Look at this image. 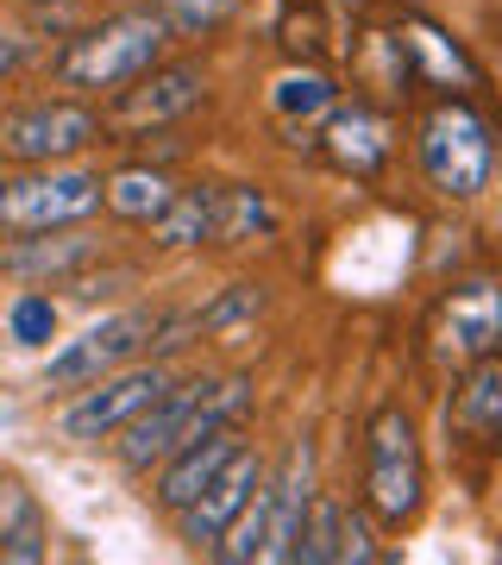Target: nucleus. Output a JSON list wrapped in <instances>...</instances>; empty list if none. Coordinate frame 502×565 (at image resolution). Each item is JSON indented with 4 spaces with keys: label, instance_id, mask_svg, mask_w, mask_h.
Listing matches in <instances>:
<instances>
[{
    "label": "nucleus",
    "instance_id": "f257e3e1",
    "mask_svg": "<svg viewBox=\"0 0 502 565\" xmlns=\"http://www.w3.org/2000/svg\"><path fill=\"white\" fill-rule=\"evenodd\" d=\"M252 415V377H182L158 396V403L132 415V422L114 434V459L126 471H151L163 465L177 446L207 440L221 427H239Z\"/></svg>",
    "mask_w": 502,
    "mask_h": 565
},
{
    "label": "nucleus",
    "instance_id": "f03ea898",
    "mask_svg": "<svg viewBox=\"0 0 502 565\" xmlns=\"http://www.w3.org/2000/svg\"><path fill=\"white\" fill-rule=\"evenodd\" d=\"M427 503V465H421V440L402 403H383L364 427V509L371 522L402 534V527L421 515Z\"/></svg>",
    "mask_w": 502,
    "mask_h": 565
},
{
    "label": "nucleus",
    "instance_id": "7ed1b4c3",
    "mask_svg": "<svg viewBox=\"0 0 502 565\" xmlns=\"http://www.w3.org/2000/svg\"><path fill=\"white\" fill-rule=\"evenodd\" d=\"M170 39L177 32L163 25L158 7H132V13H114V20L88 25L82 39H70V51L57 57V76L70 88H126L132 76L158 70Z\"/></svg>",
    "mask_w": 502,
    "mask_h": 565
},
{
    "label": "nucleus",
    "instance_id": "20e7f679",
    "mask_svg": "<svg viewBox=\"0 0 502 565\" xmlns=\"http://www.w3.org/2000/svg\"><path fill=\"white\" fill-rule=\"evenodd\" d=\"M421 170L446 202H471L496 177V132L471 102H440L421 120Z\"/></svg>",
    "mask_w": 502,
    "mask_h": 565
},
{
    "label": "nucleus",
    "instance_id": "39448f33",
    "mask_svg": "<svg viewBox=\"0 0 502 565\" xmlns=\"http://www.w3.org/2000/svg\"><path fill=\"white\" fill-rule=\"evenodd\" d=\"M100 214V170L76 163H25L20 177H0V226L7 233H51Z\"/></svg>",
    "mask_w": 502,
    "mask_h": 565
},
{
    "label": "nucleus",
    "instance_id": "423d86ee",
    "mask_svg": "<svg viewBox=\"0 0 502 565\" xmlns=\"http://www.w3.org/2000/svg\"><path fill=\"white\" fill-rule=\"evenodd\" d=\"M177 384L170 377V364L163 359H132L120 364V371H107V377H95V384H82L76 390V403L57 415L63 427V440H76V446H100V440H114L132 415H145V408L158 403L163 390Z\"/></svg>",
    "mask_w": 502,
    "mask_h": 565
},
{
    "label": "nucleus",
    "instance_id": "0eeeda50",
    "mask_svg": "<svg viewBox=\"0 0 502 565\" xmlns=\"http://www.w3.org/2000/svg\"><path fill=\"white\" fill-rule=\"evenodd\" d=\"M163 333V315L158 308H120V315H100L95 327H82L76 340H63V352H51L44 364V384L51 390H82L132 364L139 352H151V340Z\"/></svg>",
    "mask_w": 502,
    "mask_h": 565
},
{
    "label": "nucleus",
    "instance_id": "6e6552de",
    "mask_svg": "<svg viewBox=\"0 0 502 565\" xmlns=\"http://www.w3.org/2000/svg\"><path fill=\"white\" fill-rule=\"evenodd\" d=\"M100 139H107V126L82 102H39L0 120V158L13 163H76Z\"/></svg>",
    "mask_w": 502,
    "mask_h": 565
},
{
    "label": "nucleus",
    "instance_id": "1a4fd4ad",
    "mask_svg": "<svg viewBox=\"0 0 502 565\" xmlns=\"http://www.w3.org/2000/svg\"><path fill=\"white\" fill-rule=\"evenodd\" d=\"M120 102L100 114L107 132H158V126H177L182 114H195L207 102V70L201 63H158L132 76L126 88H114Z\"/></svg>",
    "mask_w": 502,
    "mask_h": 565
},
{
    "label": "nucleus",
    "instance_id": "9d476101",
    "mask_svg": "<svg viewBox=\"0 0 502 565\" xmlns=\"http://www.w3.org/2000/svg\"><path fill=\"white\" fill-rule=\"evenodd\" d=\"M264 484V459L252 452V446H239L233 459L214 471V484L201 490L189 509H177V534H182V546H195V553H214L221 546V534L233 522H239V509L252 503V490Z\"/></svg>",
    "mask_w": 502,
    "mask_h": 565
},
{
    "label": "nucleus",
    "instance_id": "9b49d317",
    "mask_svg": "<svg viewBox=\"0 0 502 565\" xmlns=\"http://www.w3.org/2000/svg\"><path fill=\"white\" fill-rule=\"evenodd\" d=\"M502 345V289L496 282H459L452 296L440 302V352L446 364H471L483 352H496Z\"/></svg>",
    "mask_w": 502,
    "mask_h": 565
},
{
    "label": "nucleus",
    "instance_id": "f8f14e48",
    "mask_svg": "<svg viewBox=\"0 0 502 565\" xmlns=\"http://www.w3.org/2000/svg\"><path fill=\"white\" fill-rule=\"evenodd\" d=\"M95 258H100V239L88 233V221H82V226H51V233H20V245L0 264L25 282H70Z\"/></svg>",
    "mask_w": 502,
    "mask_h": 565
},
{
    "label": "nucleus",
    "instance_id": "ddd939ff",
    "mask_svg": "<svg viewBox=\"0 0 502 565\" xmlns=\"http://www.w3.org/2000/svg\"><path fill=\"white\" fill-rule=\"evenodd\" d=\"M239 434L233 427H221V434H207V440H189V446H177L170 459L158 465V484H151V503L163 509V515H177V509H189L201 497V490L214 484V471H221L233 452H239Z\"/></svg>",
    "mask_w": 502,
    "mask_h": 565
},
{
    "label": "nucleus",
    "instance_id": "4468645a",
    "mask_svg": "<svg viewBox=\"0 0 502 565\" xmlns=\"http://www.w3.org/2000/svg\"><path fill=\"white\" fill-rule=\"evenodd\" d=\"M446 422L459 427L471 446H490V452L502 446V345L464 364L459 390L446 403Z\"/></svg>",
    "mask_w": 502,
    "mask_h": 565
},
{
    "label": "nucleus",
    "instance_id": "2eb2a0df",
    "mask_svg": "<svg viewBox=\"0 0 502 565\" xmlns=\"http://www.w3.org/2000/svg\"><path fill=\"white\" fill-rule=\"evenodd\" d=\"M327 158L340 163V170H352V177H377L383 158H389V126H383V114H371L364 102L340 107L333 102V120H327Z\"/></svg>",
    "mask_w": 502,
    "mask_h": 565
},
{
    "label": "nucleus",
    "instance_id": "dca6fc26",
    "mask_svg": "<svg viewBox=\"0 0 502 565\" xmlns=\"http://www.w3.org/2000/svg\"><path fill=\"white\" fill-rule=\"evenodd\" d=\"M214 214H221V182H189L170 195L158 221H151V245L158 252H195L214 245Z\"/></svg>",
    "mask_w": 502,
    "mask_h": 565
},
{
    "label": "nucleus",
    "instance_id": "f3484780",
    "mask_svg": "<svg viewBox=\"0 0 502 565\" xmlns=\"http://www.w3.org/2000/svg\"><path fill=\"white\" fill-rule=\"evenodd\" d=\"M51 553V522H44L39 497L25 484H0V559L7 565H39Z\"/></svg>",
    "mask_w": 502,
    "mask_h": 565
},
{
    "label": "nucleus",
    "instance_id": "a211bd4d",
    "mask_svg": "<svg viewBox=\"0 0 502 565\" xmlns=\"http://www.w3.org/2000/svg\"><path fill=\"white\" fill-rule=\"evenodd\" d=\"M170 195H177V182L163 177V170H151V163H126L114 177H100V207L132 226H151L170 207Z\"/></svg>",
    "mask_w": 502,
    "mask_h": 565
},
{
    "label": "nucleus",
    "instance_id": "6ab92c4d",
    "mask_svg": "<svg viewBox=\"0 0 502 565\" xmlns=\"http://www.w3.org/2000/svg\"><path fill=\"white\" fill-rule=\"evenodd\" d=\"M277 233V207L264 189L245 182H221V214H214V245H245V239H270Z\"/></svg>",
    "mask_w": 502,
    "mask_h": 565
},
{
    "label": "nucleus",
    "instance_id": "aec40b11",
    "mask_svg": "<svg viewBox=\"0 0 502 565\" xmlns=\"http://www.w3.org/2000/svg\"><path fill=\"white\" fill-rule=\"evenodd\" d=\"M296 565H345V503L314 490L308 515H301V541H296Z\"/></svg>",
    "mask_w": 502,
    "mask_h": 565
},
{
    "label": "nucleus",
    "instance_id": "412c9836",
    "mask_svg": "<svg viewBox=\"0 0 502 565\" xmlns=\"http://www.w3.org/2000/svg\"><path fill=\"white\" fill-rule=\"evenodd\" d=\"M258 308H264V289H258V282H226L221 302L201 308L195 321H189V333H221V327H239V321H252Z\"/></svg>",
    "mask_w": 502,
    "mask_h": 565
},
{
    "label": "nucleus",
    "instance_id": "4be33fe9",
    "mask_svg": "<svg viewBox=\"0 0 502 565\" xmlns=\"http://www.w3.org/2000/svg\"><path fill=\"white\" fill-rule=\"evenodd\" d=\"M270 102H277L282 120H296V114L308 120V114H333V102H340V95H333V82H327V76H282Z\"/></svg>",
    "mask_w": 502,
    "mask_h": 565
},
{
    "label": "nucleus",
    "instance_id": "5701e85b",
    "mask_svg": "<svg viewBox=\"0 0 502 565\" xmlns=\"http://www.w3.org/2000/svg\"><path fill=\"white\" fill-rule=\"evenodd\" d=\"M239 0H158V13H163V25L177 32V39H195V32H214V25L233 13Z\"/></svg>",
    "mask_w": 502,
    "mask_h": 565
},
{
    "label": "nucleus",
    "instance_id": "b1692460",
    "mask_svg": "<svg viewBox=\"0 0 502 565\" xmlns=\"http://www.w3.org/2000/svg\"><path fill=\"white\" fill-rule=\"evenodd\" d=\"M51 333H57V302L39 296V289L20 296V302H13V340H20V345H44Z\"/></svg>",
    "mask_w": 502,
    "mask_h": 565
},
{
    "label": "nucleus",
    "instance_id": "393cba45",
    "mask_svg": "<svg viewBox=\"0 0 502 565\" xmlns=\"http://www.w3.org/2000/svg\"><path fill=\"white\" fill-rule=\"evenodd\" d=\"M371 559H383L377 546H371V527H364V515L345 509V565H371Z\"/></svg>",
    "mask_w": 502,
    "mask_h": 565
},
{
    "label": "nucleus",
    "instance_id": "a878e982",
    "mask_svg": "<svg viewBox=\"0 0 502 565\" xmlns=\"http://www.w3.org/2000/svg\"><path fill=\"white\" fill-rule=\"evenodd\" d=\"M25 51H32V44H25V32L0 25V82H7V76H13V70L25 63Z\"/></svg>",
    "mask_w": 502,
    "mask_h": 565
},
{
    "label": "nucleus",
    "instance_id": "bb28decb",
    "mask_svg": "<svg viewBox=\"0 0 502 565\" xmlns=\"http://www.w3.org/2000/svg\"><path fill=\"white\" fill-rule=\"evenodd\" d=\"M25 7H76V0H25Z\"/></svg>",
    "mask_w": 502,
    "mask_h": 565
}]
</instances>
